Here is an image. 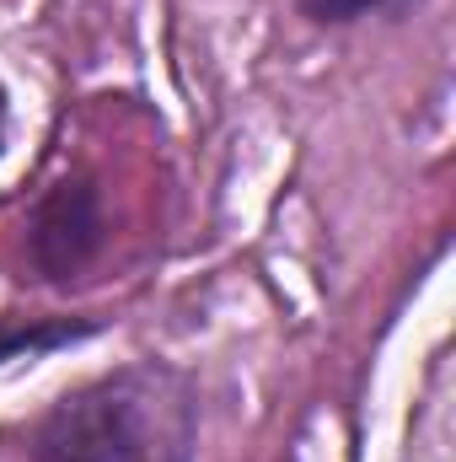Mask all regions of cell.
<instances>
[{
	"mask_svg": "<svg viewBox=\"0 0 456 462\" xmlns=\"http://www.w3.org/2000/svg\"><path fill=\"white\" fill-rule=\"evenodd\" d=\"M5 140H11V92L0 87V156H5Z\"/></svg>",
	"mask_w": 456,
	"mask_h": 462,
	"instance_id": "obj_5",
	"label": "cell"
},
{
	"mask_svg": "<svg viewBox=\"0 0 456 462\" xmlns=\"http://www.w3.org/2000/svg\"><path fill=\"white\" fill-rule=\"evenodd\" d=\"M296 5H301V16L317 22V27H354V22H365V16H392V11H403L408 0H296Z\"/></svg>",
	"mask_w": 456,
	"mask_h": 462,
	"instance_id": "obj_4",
	"label": "cell"
},
{
	"mask_svg": "<svg viewBox=\"0 0 456 462\" xmlns=\"http://www.w3.org/2000/svg\"><path fill=\"white\" fill-rule=\"evenodd\" d=\"M108 247V210L97 178L76 172L43 189V199L27 216V263L43 285H70L81 280Z\"/></svg>",
	"mask_w": 456,
	"mask_h": 462,
	"instance_id": "obj_2",
	"label": "cell"
},
{
	"mask_svg": "<svg viewBox=\"0 0 456 462\" xmlns=\"http://www.w3.org/2000/svg\"><path fill=\"white\" fill-rule=\"evenodd\" d=\"M32 462H199V387L172 360H129L65 387L27 436Z\"/></svg>",
	"mask_w": 456,
	"mask_h": 462,
	"instance_id": "obj_1",
	"label": "cell"
},
{
	"mask_svg": "<svg viewBox=\"0 0 456 462\" xmlns=\"http://www.w3.org/2000/svg\"><path fill=\"white\" fill-rule=\"evenodd\" d=\"M103 334V318H38V323H16L0 328V360H32V355H54V349H76L81 339Z\"/></svg>",
	"mask_w": 456,
	"mask_h": 462,
	"instance_id": "obj_3",
	"label": "cell"
}]
</instances>
